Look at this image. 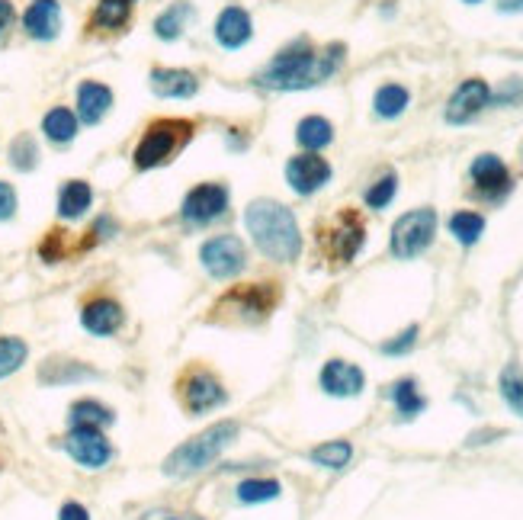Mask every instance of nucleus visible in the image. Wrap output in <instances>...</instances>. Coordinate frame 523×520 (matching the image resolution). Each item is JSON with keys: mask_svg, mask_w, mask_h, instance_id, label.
Here are the masks:
<instances>
[{"mask_svg": "<svg viewBox=\"0 0 523 520\" xmlns=\"http://www.w3.org/2000/svg\"><path fill=\"white\" fill-rule=\"evenodd\" d=\"M341 65H344L341 42L328 45V49L318 55L309 39H296V42H289L254 81L264 90H305L318 81H328Z\"/></svg>", "mask_w": 523, "mask_h": 520, "instance_id": "f257e3e1", "label": "nucleus"}, {"mask_svg": "<svg viewBox=\"0 0 523 520\" xmlns=\"http://www.w3.org/2000/svg\"><path fill=\"white\" fill-rule=\"evenodd\" d=\"M244 228H248L257 251L270 260H280V264H292L302 251V232L296 216L276 200H254L244 209Z\"/></svg>", "mask_w": 523, "mask_h": 520, "instance_id": "f03ea898", "label": "nucleus"}, {"mask_svg": "<svg viewBox=\"0 0 523 520\" xmlns=\"http://www.w3.org/2000/svg\"><path fill=\"white\" fill-rule=\"evenodd\" d=\"M241 434V424L238 421H219L206 427V431H199L196 437L183 440L180 447L164 460V476L171 479H190V476H199V472H206L219 456L232 447Z\"/></svg>", "mask_w": 523, "mask_h": 520, "instance_id": "7ed1b4c3", "label": "nucleus"}, {"mask_svg": "<svg viewBox=\"0 0 523 520\" xmlns=\"http://www.w3.org/2000/svg\"><path fill=\"white\" fill-rule=\"evenodd\" d=\"M196 126L190 119H158L145 129V135L138 139L132 161L138 171H155V167L174 161L183 148L190 145Z\"/></svg>", "mask_w": 523, "mask_h": 520, "instance_id": "20e7f679", "label": "nucleus"}, {"mask_svg": "<svg viewBox=\"0 0 523 520\" xmlns=\"http://www.w3.org/2000/svg\"><path fill=\"white\" fill-rule=\"evenodd\" d=\"M437 235V212L434 209H411L392 225V254L398 260H414L424 254Z\"/></svg>", "mask_w": 523, "mask_h": 520, "instance_id": "39448f33", "label": "nucleus"}, {"mask_svg": "<svg viewBox=\"0 0 523 520\" xmlns=\"http://www.w3.org/2000/svg\"><path fill=\"white\" fill-rule=\"evenodd\" d=\"M199 264L212 280H232L248 267V248L238 235H215L199 248Z\"/></svg>", "mask_w": 523, "mask_h": 520, "instance_id": "423d86ee", "label": "nucleus"}, {"mask_svg": "<svg viewBox=\"0 0 523 520\" xmlns=\"http://www.w3.org/2000/svg\"><path fill=\"white\" fill-rule=\"evenodd\" d=\"M276 299H280V289L276 283H251V286H235L219 302V312L222 315H232L241 321H260L267 318L276 309Z\"/></svg>", "mask_w": 523, "mask_h": 520, "instance_id": "0eeeda50", "label": "nucleus"}, {"mask_svg": "<svg viewBox=\"0 0 523 520\" xmlns=\"http://www.w3.org/2000/svg\"><path fill=\"white\" fill-rule=\"evenodd\" d=\"M177 392L190 415H206V411H215L228 402L225 386L209 370H203V366H193V370L183 373V379L177 382Z\"/></svg>", "mask_w": 523, "mask_h": 520, "instance_id": "6e6552de", "label": "nucleus"}, {"mask_svg": "<svg viewBox=\"0 0 523 520\" xmlns=\"http://www.w3.org/2000/svg\"><path fill=\"white\" fill-rule=\"evenodd\" d=\"M61 447H65L71 460L84 469H103L113 460V443L106 440L100 427H71Z\"/></svg>", "mask_w": 523, "mask_h": 520, "instance_id": "1a4fd4ad", "label": "nucleus"}, {"mask_svg": "<svg viewBox=\"0 0 523 520\" xmlns=\"http://www.w3.org/2000/svg\"><path fill=\"white\" fill-rule=\"evenodd\" d=\"M228 209V187L225 183H199L187 196H183L180 216L190 225H209Z\"/></svg>", "mask_w": 523, "mask_h": 520, "instance_id": "9d476101", "label": "nucleus"}, {"mask_svg": "<svg viewBox=\"0 0 523 520\" xmlns=\"http://www.w3.org/2000/svg\"><path fill=\"white\" fill-rule=\"evenodd\" d=\"M363 241H366V228L357 212H341L328 232L321 235V244L328 248V257L337 260V264H347V260L357 257Z\"/></svg>", "mask_w": 523, "mask_h": 520, "instance_id": "9b49d317", "label": "nucleus"}, {"mask_svg": "<svg viewBox=\"0 0 523 520\" xmlns=\"http://www.w3.org/2000/svg\"><path fill=\"white\" fill-rule=\"evenodd\" d=\"M331 180V164L325 158H318L315 151H305V155H296L286 164V183L299 196H312L318 193L325 183Z\"/></svg>", "mask_w": 523, "mask_h": 520, "instance_id": "f8f14e48", "label": "nucleus"}, {"mask_svg": "<svg viewBox=\"0 0 523 520\" xmlns=\"http://www.w3.org/2000/svg\"><path fill=\"white\" fill-rule=\"evenodd\" d=\"M488 103H491V87L482 78H469L456 87V94L446 103V122H453V126L472 122Z\"/></svg>", "mask_w": 523, "mask_h": 520, "instance_id": "ddd939ff", "label": "nucleus"}, {"mask_svg": "<svg viewBox=\"0 0 523 520\" xmlns=\"http://www.w3.org/2000/svg\"><path fill=\"white\" fill-rule=\"evenodd\" d=\"M475 190H479L485 200H501V196L511 193V171L498 155H479L469 167Z\"/></svg>", "mask_w": 523, "mask_h": 520, "instance_id": "4468645a", "label": "nucleus"}, {"mask_svg": "<svg viewBox=\"0 0 523 520\" xmlns=\"http://www.w3.org/2000/svg\"><path fill=\"white\" fill-rule=\"evenodd\" d=\"M122 321H126V312H122V305L113 299V296H94L84 302L81 309V325L84 331L97 334V338H110L122 328Z\"/></svg>", "mask_w": 523, "mask_h": 520, "instance_id": "2eb2a0df", "label": "nucleus"}, {"mask_svg": "<svg viewBox=\"0 0 523 520\" xmlns=\"http://www.w3.org/2000/svg\"><path fill=\"white\" fill-rule=\"evenodd\" d=\"M321 389L334 399H353V395H360L363 386H366V376L357 363H347V360H328L321 366Z\"/></svg>", "mask_w": 523, "mask_h": 520, "instance_id": "dca6fc26", "label": "nucleus"}, {"mask_svg": "<svg viewBox=\"0 0 523 520\" xmlns=\"http://www.w3.org/2000/svg\"><path fill=\"white\" fill-rule=\"evenodd\" d=\"M23 29L29 39L52 42L61 33V4L58 0H33L23 10Z\"/></svg>", "mask_w": 523, "mask_h": 520, "instance_id": "f3484780", "label": "nucleus"}, {"mask_svg": "<svg viewBox=\"0 0 523 520\" xmlns=\"http://www.w3.org/2000/svg\"><path fill=\"white\" fill-rule=\"evenodd\" d=\"M254 36V20L244 7H225L215 17V42L222 49H241L244 42H251Z\"/></svg>", "mask_w": 523, "mask_h": 520, "instance_id": "a211bd4d", "label": "nucleus"}, {"mask_svg": "<svg viewBox=\"0 0 523 520\" xmlns=\"http://www.w3.org/2000/svg\"><path fill=\"white\" fill-rule=\"evenodd\" d=\"M148 84L164 100H187L199 90V78L183 68H155L148 74Z\"/></svg>", "mask_w": 523, "mask_h": 520, "instance_id": "6ab92c4d", "label": "nucleus"}, {"mask_svg": "<svg viewBox=\"0 0 523 520\" xmlns=\"http://www.w3.org/2000/svg\"><path fill=\"white\" fill-rule=\"evenodd\" d=\"M100 373L94 366H87L81 360H68V357H52L39 366V382L42 386H71V382H84V379H97Z\"/></svg>", "mask_w": 523, "mask_h": 520, "instance_id": "aec40b11", "label": "nucleus"}, {"mask_svg": "<svg viewBox=\"0 0 523 520\" xmlns=\"http://www.w3.org/2000/svg\"><path fill=\"white\" fill-rule=\"evenodd\" d=\"M113 110V90L100 81H84L78 87V119L84 126H97V122Z\"/></svg>", "mask_w": 523, "mask_h": 520, "instance_id": "412c9836", "label": "nucleus"}, {"mask_svg": "<svg viewBox=\"0 0 523 520\" xmlns=\"http://www.w3.org/2000/svg\"><path fill=\"white\" fill-rule=\"evenodd\" d=\"M94 203V187H90L87 180H68L65 187L58 190V216L61 219H81L84 212Z\"/></svg>", "mask_w": 523, "mask_h": 520, "instance_id": "4be33fe9", "label": "nucleus"}, {"mask_svg": "<svg viewBox=\"0 0 523 520\" xmlns=\"http://www.w3.org/2000/svg\"><path fill=\"white\" fill-rule=\"evenodd\" d=\"M78 113H71L68 106H52L49 113L42 116V132L52 145H71L78 139Z\"/></svg>", "mask_w": 523, "mask_h": 520, "instance_id": "5701e85b", "label": "nucleus"}, {"mask_svg": "<svg viewBox=\"0 0 523 520\" xmlns=\"http://www.w3.org/2000/svg\"><path fill=\"white\" fill-rule=\"evenodd\" d=\"M132 20V0H100L94 17H90V29L97 33H119Z\"/></svg>", "mask_w": 523, "mask_h": 520, "instance_id": "b1692460", "label": "nucleus"}, {"mask_svg": "<svg viewBox=\"0 0 523 520\" xmlns=\"http://www.w3.org/2000/svg\"><path fill=\"white\" fill-rule=\"evenodd\" d=\"M190 20H193V7L187 4V0H177V4H171L164 13H158L155 36L164 39V42H177Z\"/></svg>", "mask_w": 523, "mask_h": 520, "instance_id": "393cba45", "label": "nucleus"}, {"mask_svg": "<svg viewBox=\"0 0 523 520\" xmlns=\"http://www.w3.org/2000/svg\"><path fill=\"white\" fill-rule=\"evenodd\" d=\"M296 142L305 151H321L334 142V126L325 116H305L296 126Z\"/></svg>", "mask_w": 523, "mask_h": 520, "instance_id": "a878e982", "label": "nucleus"}, {"mask_svg": "<svg viewBox=\"0 0 523 520\" xmlns=\"http://www.w3.org/2000/svg\"><path fill=\"white\" fill-rule=\"evenodd\" d=\"M68 418H71V427H100V431L116 421L113 411L106 408L103 402H97V399H81V402H74Z\"/></svg>", "mask_w": 523, "mask_h": 520, "instance_id": "bb28decb", "label": "nucleus"}, {"mask_svg": "<svg viewBox=\"0 0 523 520\" xmlns=\"http://www.w3.org/2000/svg\"><path fill=\"white\" fill-rule=\"evenodd\" d=\"M408 103H411V94H408V87H402V84H386V87H379L376 90V100H373V106H376V113L382 116V119H398L405 110H408Z\"/></svg>", "mask_w": 523, "mask_h": 520, "instance_id": "cd10ccee", "label": "nucleus"}, {"mask_svg": "<svg viewBox=\"0 0 523 520\" xmlns=\"http://www.w3.org/2000/svg\"><path fill=\"white\" fill-rule=\"evenodd\" d=\"M312 463L315 466H325V469H344L350 460H353V447L347 440H328L321 443V447H315L312 453Z\"/></svg>", "mask_w": 523, "mask_h": 520, "instance_id": "c85d7f7f", "label": "nucleus"}, {"mask_svg": "<svg viewBox=\"0 0 523 520\" xmlns=\"http://www.w3.org/2000/svg\"><path fill=\"white\" fill-rule=\"evenodd\" d=\"M280 482L276 479H244L238 485V501L241 504H267L280 498Z\"/></svg>", "mask_w": 523, "mask_h": 520, "instance_id": "c756f323", "label": "nucleus"}, {"mask_svg": "<svg viewBox=\"0 0 523 520\" xmlns=\"http://www.w3.org/2000/svg\"><path fill=\"white\" fill-rule=\"evenodd\" d=\"M29 357V347L23 338H0V379H7L20 370Z\"/></svg>", "mask_w": 523, "mask_h": 520, "instance_id": "7c9ffc66", "label": "nucleus"}, {"mask_svg": "<svg viewBox=\"0 0 523 520\" xmlns=\"http://www.w3.org/2000/svg\"><path fill=\"white\" fill-rule=\"evenodd\" d=\"M392 399L398 405V411H402L405 418H414V415H421L424 411V395L418 392V386H414V379H402V382H395L392 386Z\"/></svg>", "mask_w": 523, "mask_h": 520, "instance_id": "2f4dec72", "label": "nucleus"}, {"mask_svg": "<svg viewBox=\"0 0 523 520\" xmlns=\"http://www.w3.org/2000/svg\"><path fill=\"white\" fill-rule=\"evenodd\" d=\"M450 232L459 244H475L485 232V219L479 216V212H456V216L450 219Z\"/></svg>", "mask_w": 523, "mask_h": 520, "instance_id": "473e14b6", "label": "nucleus"}, {"mask_svg": "<svg viewBox=\"0 0 523 520\" xmlns=\"http://www.w3.org/2000/svg\"><path fill=\"white\" fill-rule=\"evenodd\" d=\"M10 164L17 167V171H33L39 164V145L29 132H20L17 139L10 142Z\"/></svg>", "mask_w": 523, "mask_h": 520, "instance_id": "72a5a7b5", "label": "nucleus"}, {"mask_svg": "<svg viewBox=\"0 0 523 520\" xmlns=\"http://www.w3.org/2000/svg\"><path fill=\"white\" fill-rule=\"evenodd\" d=\"M501 395H504V402L514 408V415L523 418V373L517 366H507L501 373Z\"/></svg>", "mask_w": 523, "mask_h": 520, "instance_id": "f704fd0d", "label": "nucleus"}, {"mask_svg": "<svg viewBox=\"0 0 523 520\" xmlns=\"http://www.w3.org/2000/svg\"><path fill=\"white\" fill-rule=\"evenodd\" d=\"M395 190H398V177L389 171V174H382L373 187L366 190V206L369 209H386L392 200H395Z\"/></svg>", "mask_w": 523, "mask_h": 520, "instance_id": "c9c22d12", "label": "nucleus"}, {"mask_svg": "<svg viewBox=\"0 0 523 520\" xmlns=\"http://www.w3.org/2000/svg\"><path fill=\"white\" fill-rule=\"evenodd\" d=\"M414 341H418V325L405 328L402 334H398L395 341H386V344H382V350H386L389 357H398V354H405V350H411V347H414Z\"/></svg>", "mask_w": 523, "mask_h": 520, "instance_id": "e433bc0d", "label": "nucleus"}, {"mask_svg": "<svg viewBox=\"0 0 523 520\" xmlns=\"http://www.w3.org/2000/svg\"><path fill=\"white\" fill-rule=\"evenodd\" d=\"M17 206H20L17 190H13L7 180H0V222H7V219L17 216Z\"/></svg>", "mask_w": 523, "mask_h": 520, "instance_id": "4c0bfd02", "label": "nucleus"}, {"mask_svg": "<svg viewBox=\"0 0 523 520\" xmlns=\"http://www.w3.org/2000/svg\"><path fill=\"white\" fill-rule=\"evenodd\" d=\"M58 520H90V514H87L84 504H78V501H68V504H61Z\"/></svg>", "mask_w": 523, "mask_h": 520, "instance_id": "58836bf2", "label": "nucleus"}, {"mask_svg": "<svg viewBox=\"0 0 523 520\" xmlns=\"http://www.w3.org/2000/svg\"><path fill=\"white\" fill-rule=\"evenodd\" d=\"M13 17H17V10H13L10 0H0V36H4L7 29H10Z\"/></svg>", "mask_w": 523, "mask_h": 520, "instance_id": "ea45409f", "label": "nucleus"}, {"mask_svg": "<svg viewBox=\"0 0 523 520\" xmlns=\"http://www.w3.org/2000/svg\"><path fill=\"white\" fill-rule=\"evenodd\" d=\"M142 520H203V517H199V514H180V517H174V514H167V511H151Z\"/></svg>", "mask_w": 523, "mask_h": 520, "instance_id": "a19ab883", "label": "nucleus"}, {"mask_svg": "<svg viewBox=\"0 0 523 520\" xmlns=\"http://www.w3.org/2000/svg\"><path fill=\"white\" fill-rule=\"evenodd\" d=\"M498 10L501 13H517V10H523V0H501Z\"/></svg>", "mask_w": 523, "mask_h": 520, "instance_id": "79ce46f5", "label": "nucleus"}, {"mask_svg": "<svg viewBox=\"0 0 523 520\" xmlns=\"http://www.w3.org/2000/svg\"><path fill=\"white\" fill-rule=\"evenodd\" d=\"M466 4H479V0H466Z\"/></svg>", "mask_w": 523, "mask_h": 520, "instance_id": "37998d69", "label": "nucleus"}, {"mask_svg": "<svg viewBox=\"0 0 523 520\" xmlns=\"http://www.w3.org/2000/svg\"><path fill=\"white\" fill-rule=\"evenodd\" d=\"M132 4H135V0H132Z\"/></svg>", "mask_w": 523, "mask_h": 520, "instance_id": "c03bdc74", "label": "nucleus"}]
</instances>
